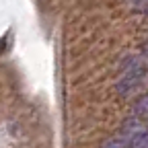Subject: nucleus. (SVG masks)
Wrapping results in <instances>:
<instances>
[{
    "label": "nucleus",
    "instance_id": "nucleus-1",
    "mask_svg": "<svg viewBox=\"0 0 148 148\" xmlns=\"http://www.w3.org/2000/svg\"><path fill=\"white\" fill-rule=\"evenodd\" d=\"M144 74H146L144 64L138 62L136 58H132V60L123 66V72H121V76H119V80H117V84H115L117 92H119V95H123V97H127L130 92H134V90L142 84Z\"/></svg>",
    "mask_w": 148,
    "mask_h": 148
},
{
    "label": "nucleus",
    "instance_id": "nucleus-2",
    "mask_svg": "<svg viewBox=\"0 0 148 148\" xmlns=\"http://www.w3.org/2000/svg\"><path fill=\"white\" fill-rule=\"evenodd\" d=\"M130 142H132V140H130L123 132H119V134H115L113 138H109L101 148H130Z\"/></svg>",
    "mask_w": 148,
    "mask_h": 148
},
{
    "label": "nucleus",
    "instance_id": "nucleus-3",
    "mask_svg": "<svg viewBox=\"0 0 148 148\" xmlns=\"http://www.w3.org/2000/svg\"><path fill=\"white\" fill-rule=\"evenodd\" d=\"M134 113H136L138 119H148V95L138 99V103L134 107Z\"/></svg>",
    "mask_w": 148,
    "mask_h": 148
},
{
    "label": "nucleus",
    "instance_id": "nucleus-4",
    "mask_svg": "<svg viewBox=\"0 0 148 148\" xmlns=\"http://www.w3.org/2000/svg\"><path fill=\"white\" fill-rule=\"evenodd\" d=\"M140 8H142V10H148V0H144V4H142Z\"/></svg>",
    "mask_w": 148,
    "mask_h": 148
},
{
    "label": "nucleus",
    "instance_id": "nucleus-5",
    "mask_svg": "<svg viewBox=\"0 0 148 148\" xmlns=\"http://www.w3.org/2000/svg\"><path fill=\"white\" fill-rule=\"evenodd\" d=\"M142 49H144V56H148V41L144 43V47H142Z\"/></svg>",
    "mask_w": 148,
    "mask_h": 148
}]
</instances>
